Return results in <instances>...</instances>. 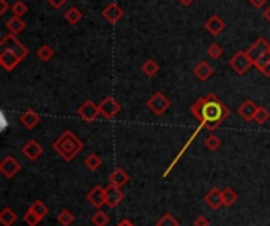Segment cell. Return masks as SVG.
<instances>
[{
    "mask_svg": "<svg viewBox=\"0 0 270 226\" xmlns=\"http://www.w3.org/2000/svg\"><path fill=\"white\" fill-rule=\"evenodd\" d=\"M191 114L199 121V123L206 125L208 130L218 128L220 125L231 116V109L221 102L215 94H208L199 98L191 106Z\"/></svg>",
    "mask_w": 270,
    "mask_h": 226,
    "instance_id": "1",
    "label": "cell"
},
{
    "mask_svg": "<svg viewBox=\"0 0 270 226\" xmlns=\"http://www.w3.org/2000/svg\"><path fill=\"white\" fill-rule=\"evenodd\" d=\"M52 147L65 162H71L74 157L83 152L84 143H83V139H79L71 130H66L54 141Z\"/></svg>",
    "mask_w": 270,
    "mask_h": 226,
    "instance_id": "2",
    "label": "cell"
},
{
    "mask_svg": "<svg viewBox=\"0 0 270 226\" xmlns=\"http://www.w3.org/2000/svg\"><path fill=\"white\" fill-rule=\"evenodd\" d=\"M0 51L15 52V54L21 57L22 61L27 56H29V49H27L25 46L16 38V35H13V33H10V35H5L2 38V41H0Z\"/></svg>",
    "mask_w": 270,
    "mask_h": 226,
    "instance_id": "3",
    "label": "cell"
},
{
    "mask_svg": "<svg viewBox=\"0 0 270 226\" xmlns=\"http://www.w3.org/2000/svg\"><path fill=\"white\" fill-rule=\"evenodd\" d=\"M169 106H171L169 98H167L165 94H161V92L153 94L150 98H148V102H147V108L150 109L152 114H155V116L165 114V112L169 109Z\"/></svg>",
    "mask_w": 270,
    "mask_h": 226,
    "instance_id": "4",
    "label": "cell"
},
{
    "mask_svg": "<svg viewBox=\"0 0 270 226\" xmlns=\"http://www.w3.org/2000/svg\"><path fill=\"white\" fill-rule=\"evenodd\" d=\"M98 108H100L101 117H104L106 121H112V119L120 112L119 102L114 97H111V95H107V97H104L103 100H101V103L98 104Z\"/></svg>",
    "mask_w": 270,
    "mask_h": 226,
    "instance_id": "5",
    "label": "cell"
},
{
    "mask_svg": "<svg viewBox=\"0 0 270 226\" xmlns=\"http://www.w3.org/2000/svg\"><path fill=\"white\" fill-rule=\"evenodd\" d=\"M229 65H231V68L237 73V75H245L249 70V66L253 65V62H251V59L248 57L247 51H239L231 57Z\"/></svg>",
    "mask_w": 270,
    "mask_h": 226,
    "instance_id": "6",
    "label": "cell"
},
{
    "mask_svg": "<svg viewBox=\"0 0 270 226\" xmlns=\"http://www.w3.org/2000/svg\"><path fill=\"white\" fill-rule=\"evenodd\" d=\"M269 52H270V43L267 41L266 38L256 40V41L247 49V54H248L249 59H251L253 63H254L256 61H259V59H261L262 56L269 54Z\"/></svg>",
    "mask_w": 270,
    "mask_h": 226,
    "instance_id": "7",
    "label": "cell"
},
{
    "mask_svg": "<svg viewBox=\"0 0 270 226\" xmlns=\"http://www.w3.org/2000/svg\"><path fill=\"white\" fill-rule=\"evenodd\" d=\"M78 116L85 122H93L95 119H98L100 114V108L92 102V100H87L78 108Z\"/></svg>",
    "mask_w": 270,
    "mask_h": 226,
    "instance_id": "8",
    "label": "cell"
},
{
    "mask_svg": "<svg viewBox=\"0 0 270 226\" xmlns=\"http://www.w3.org/2000/svg\"><path fill=\"white\" fill-rule=\"evenodd\" d=\"M19 171H21V164H19V162L11 155L5 157L2 160V163H0V172H2L6 179L15 177Z\"/></svg>",
    "mask_w": 270,
    "mask_h": 226,
    "instance_id": "9",
    "label": "cell"
},
{
    "mask_svg": "<svg viewBox=\"0 0 270 226\" xmlns=\"http://www.w3.org/2000/svg\"><path fill=\"white\" fill-rule=\"evenodd\" d=\"M87 201L97 209H101L103 205H106V187L95 185V187L87 193Z\"/></svg>",
    "mask_w": 270,
    "mask_h": 226,
    "instance_id": "10",
    "label": "cell"
},
{
    "mask_svg": "<svg viewBox=\"0 0 270 226\" xmlns=\"http://www.w3.org/2000/svg\"><path fill=\"white\" fill-rule=\"evenodd\" d=\"M124 191L120 190V187H116V185H107L106 187V205L109 209L117 207V205L124 201Z\"/></svg>",
    "mask_w": 270,
    "mask_h": 226,
    "instance_id": "11",
    "label": "cell"
},
{
    "mask_svg": "<svg viewBox=\"0 0 270 226\" xmlns=\"http://www.w3.org/2000/svg\"><path fill=\"white\" fill-rule=\"evenodd\" d=\"M22 155L27 158V160L35 162L43 155V145L37 143L35 139H30V141L25 143V145L22 147Z\"/></svg>",
    "mask_w": 270,
    "mask_h": 226,
    "instance_id": "12",
    "label": "cell"
},
{
    "mask_svg": "<svg viewBox=\"0 0 270 226\" xmlns=\"http://www.w3.org/2000/svg\"><path fill=\"white\" fill-rule=\"evenodd\" d=\"M21 61H22V59L19 56H16L15 52L0 51V65H2L6 71H13L19 63H21Z\"/></svg>",
    "mask_w": 270,
    "mask_h": 226,
    "instance_id": "13",
    "label": "cell"
},
{
    "mask_svg": "<svg viewBox=\"0 0 270 226\" xmlns=\"http://www.w3.org/2000/svg\"><path fill=\"white\" fill-rule=\"evenodd\" d=\"M40 121H42V117H40L38 112H35L33 109H25L21 116H19V122H21L22 127H25L27 130H33L35 127H38Z\"/></svg>",
    "mask_w": 270,
    "mask_h": 226,
    "instance_id": "14",
    "label": "cell"
},
{
    "mask_svg": "<svg viewBox=\"0 0 270 226\" xmlns=\"http://www.w3.org/2000/svg\"><path fill=\"white\" fill-rule=\"evenodd\" d=\"M258 109H259V106L256 104L254 102H251V100H245V102L239 106L237 111H239V114H240L242 119H244V121L251 122V121H254Z\"/></svg>",
    "mask_w": 270,
    "mask_h": 226,
    "instance_id": "15",
    "label": "cell"
},
{
    "mask_svg": "<svg viewBox=\"0 0 270 226\" xmlns=\"http://www.w3.org/2000/svg\"><path fill=\"white\" fill-rule=\"evenodd\" d=\"M124 10L120 8V6L117 3H109L106 6V8L103 10V18L106 19L107 22H111V24H116L119 22L120 19L124 18Z\"/></svg>",
    "mask_w": 270,
    "mask_h": 226,
    "instance_id": "16",
    "label": "cell"
},
{
    "mask_svg": "<svg viewBox=\"0 0 270 226\" xmlns=\"http://www.w3.org/2000/svg\"><path fill=\"white\" fill-rule=\"evenodd\" d=\"M202 127H206V125H202V123H199V127H198L196 130H194V131H193V135H191V136H190V139H188V141H187V143L184 144V147H182V149H180V152H179V154H177V157H175V158H174V162H172V163L169 164V168H167V169L165 171V174H163V177H167V174H169V172L172 171V168H174V166H175V164H177V162H179V160H180V158H182V155H184V154H185V152H187V149H188V147H190V145L193 144V141H194V139H196V136L199 135V131L202 130Z\"/></svg>",
    "mask_w": 270,
    "mask_h": 226,
    "instance_id": "17",
    "label": "cell"
},
{
    "mask_svg": "<svg viewBox=\"0 0 270 226\" xmlns=\"http://www.w3.org/2000/svg\"><path fill=\"white\" fill-rule=\"evenodd\" d=\"M204 203L210 207L212 210H218L223 205V195L220 188H212L208 193L204 196Z\"/></svg>",
    "mask_w": 270,
    "mask_h": 226,
    "instance_id": "18",
    "label": "cell"
},
{
    "mask_svg": "<svg viewBox=\"0 0 270 226\" xmlns=\"http://www.w3.org/2000/svg\"><path fill=\"white\" fill-rule=\"evenodd\" d=\"M206 29H207V32H210L212 35H220V33L225 30V27H226V24H225V21L220 18V16H217V15H213V16H210L206 21Z\"/></svg>",
    "mask_w": 270,
    "mask_h": 226,
    "instance_id": "19",
    "label": "cell"
},
{
    "mask_svg": "<svg viewBox=\"0 0 270 226\" xmlns=\"http://www.w3.org/2000/svg\"><path fill=\"white\" fill-rule=\"evenodd\" d=\"M193 75L196 76L199 81H207V79L213 75V68L206 61H202L193 68Z\"/></svg>",
    "mask_w": 270,
    "mask_h": 226,
    "instance_id": "20",
    "label": "cell"
},
{
    "mask_svg": "<svg viewBox=\"0 0 270 226\" xmlns=\"http://www.w3.org/2000/svg\"><path fill=\"white\" fill-rule=\"evenodd\" d=\"M128 181H130V176H128V172H125L122 168H116L109 174V184L116 185V187L122 188Z\"/></svg>",
    "mask_w": 270,
    "mask_h": 226,
    "instance_id": "21",
    "label": "cell"
},
{
    "mask_svg": "<svg viewBox=\"0 0 270 226\" xmlns=\"http://www.w3.org/2000/svg\"><path fill=\"white\" fill-rule=\"evenodd\" d=\"M5 27L10 30V33H13V35H18L19 32H22L24 27H25V22L22 21V18L19 16H13L10 18L8 21L5 22Z\"/></svg>",
    "mask_w": 270,
    "mask_h": 226,
    "instance_id": "22",
    "label": "cell"
},
{
    "mask_svg": "<svg viewBox=\"0 0 270 226\" xmlns=\"http://www.w3.org/2000/svg\"><path fill=\"white\" fill-rule=\"evenodd\" d=\"M16 222H18V215L13 209L5 207L0 212V223H2V226H13Z\"/></svg>",
    "mask_w": 270,
    "mask_h": 226,
    "instance_id": "23",
    "label": "cell"
},
{
    "mask_svg": "<svg viewBox=\"0 0 270 226\" xmlns=\"http://www.w3.org/2000/svg\"><path fill=\"white\" fill-rule=\"evenodd\" d=\"M253 65H254L256 68H258L264 76L270 78V52H269V54H266V56H262V57L259 59V61H256Z\"/></svg>",
    "mask_w": 270,
    "mask_h": 226,
    "instance_id": "24",
    "label": "cell"
},
{
    "mask_svg": "<svg viewBox=\"0 0 270 226\" xmlns=\"http://www.w3.org/2000/svg\"><path fill=\"white\" fill-rule=\"evenodd\" d=\"M221 195H223V205H226V207H231V205L237 201V193H235L234 188L231 187L223 188Z\"/></svg>",
    "mask_w": 270,
    "mask_h": 226,
    "instance_id": "25",
    "label": "cell"
},
{
    "mask_svg": "<svg viewBox=\"0 0 270 226\" xmlns=\"http://www.w3.org/2000/svg\"><path fill=\"white\" fill-rule=\"evenodd\" d=\"M65 19H66V22L76 25L81 19H83V13H81V10L76 8V6H71V8L65 11Z\"/></svg>",
    "mask_w": 270,
    "mask_h": 226,
    "instance_id": "26",
    "label": "cell"
},
{
    "mask_svg": "<svg viewBox=\"0 0 270 226\" xmlns=\"http://www.w3.org/2000/svg\"><path fill=\"white\" fill-rule=\"evenodd\" d=\"M158 71H160V65L155 62V61H152V59H148V61L144 62V65H143V73H144L145 76L153 78V76L158 75Z\"/></svg>",
    "mask_w": 270,
    "mask_h": 226,
    "instance_id": "27",
    "label": "cell"
},
{
    "mask_svg": "<svg viewBox=\"0 0 270 226\" xmlns=\"http://www.w3.org/2000/svg\"><path fill=\"white\" fill-rule=\"evenodd\" d=\"M107 223H109V215L101 209H98L95 214L92 215V225L93 226H106Z\"/></svg>",
    "mask_w": 270,
    "mask_h": 226,
    "instance_id": "28",
    "label": "cell"
},
{
    "mask_svg": "<svg viewBox=\"0 0 270 226\" xmlns=\"http://www.w3.org/2000/svg\"><path fill=\"white\" fill-rule=\"evenodd\" d=\"M30 210H33L35 212L37 215H40L42 218H44L46 215H48V212H49V209H48V205H46L42 199H37V201H33L32 204H30V207H29Z\"/></svg>",
    "mask_w": 270,
    "mask_h": 226,
    "instance_id": "29",
    "label": "cell"
},
{
    "mask_svg": "<svg viewBox=\"0 0 270 226\" xmlns=\"http://www.w3.org/2000/svg\"><path fill=\"white\" fill-rule=\"evenodd\" d=\"M57 222L59 225H62V226H70L73 222H74V215H73V212L68 210V209H63L62 212H59V215H57Z\"/></svg>",
    "mask_w": 270,
    "mask_h": 226,
    "instance_id": "30",
    "label": "cell"
},
{
    "mask_svg": "<svg viewBox=\"0 0 270 226\" xmlns=\"http://www.w3.org/2000/svg\"><path fill=\"white\" fill-rule=\"evenodd\" d=\"M84 163H85L87 169H89V171H97V169L100 168V166L103 164V162H101V158H100L97 154H90V155L84 160Z\"/></svg>",
    "mask_w": 270,
    "mask_h": 226,
    "instance_id": "31",
    "label": "cell"
},
{
    "mask_svg": "<svg viewBox=\"0 0 270 226\" xmlns=\"http://www.w3.org/2000/svg\"><path fill=\"white\" fill-rule=\"evenodd\" d=\"M37 57L40 59V61L48 62V61H51V59L54 57V51H52L51 46H48V44H43L42 48H40V49L37 51Z\"/></svg>",
    "mask_w": 270,
    "mask_h": 226,
    "instance_id": "32",
    "label": "cell"
},
{
    "mask_svg": "<svg viewBox=\"0 0 270 226\" xmlns=\"http://www.w3.org/2000/svg\"><path fill=\"white\" fill-rule=\"evenodd\" d=\"M22 220H24V223H25V225H29V226H38V225H40V222H42L43 218L40 217V215H37L33 210H30V209H29V210L25 212V215L22 217Z\"/></svg>",
    "mask_w": 270,
    "mask_h": 226,
    "instance_id": "33",
    "label": "cell"
},
{
    "mask_svg": "<svg viewBox=\"0 0 270 226\" xmlns=\"http://www.w3.org/2000/svg\"><path fill=\"white\" fill-rule=\"evenodd\" d=\"M11 11H13V15L15 16H19V18H22L27 11H29V6H27L22 0H18V2H15L11 5Z\"/></svg>",
    "mask_w": 270,
    "mask_h": 226,
    "instance_id": "34",
    "label": "cell"
},
{
    "mask_svg": "<svg viewBox=\"0 0 270 226\" xmlns=\"http://www.w3.org/2000/svg\"><path fill=\"white\" fill-rule=\"evenodd\" d=\"M204 144H206V147L208 150H213L215 152V150H218L221 147V139L218 136H215V135H210V136L206 138Z\"/></svg>",
    "mask_w": 270,
    "mask_h": 226,
    "instance_id": "35",
    "label": "cell"
},
{
    "mask_svg": "<svg viewBox=\"0 0 270 226\" xmlns=\"http://www.w3.org/2000/svg\"><path fill=\"white\" fill-rule=\"evenodd\" d=\"M155 226H179V222L175 220L171 214H165V215H161L158 218L157 223H155Z\"/></svg>",
    "mask_w": 270,
    "mask_h": 226,
    "instance_id": "36",
    "label": "cell"
},
{
    "mask_svg": "<svg viewBox=\"0 0 270 226\" xmlns=\"http://www.w3.org/2000/svg\"><path fill=\"white\" fill-rule=\"evenodd\" d=\"M207 54H208V57H212L213 61H217V59H220L223 56V48L218 43H212L210 46H208Z\"/></svg>",
    "mask_w": 270,
    "mask_h": 226,
    "instance_id": "37",
    "label": "cell"
},
{
    "mask_svg": "<svg viewBox=\"0 0 270 226\" xmlns=\"http://www.w3.org/2000/svg\"><path fill=\"white\" fill-rule=\"evenodd\" d=\"M269 117H270V112L266 109V108H262V106H259V109L258 112H256V117H254V122H258L259 125H264L267 121H269Z\"/></svg>",
    "mask_w": 270,
    "mask_h": 226,
    "instance_id": "38",
    "label": "cell"
},
{
    "mask_svg": "<svg viewBox=\"0 0 270 226\" xmlns=\"http://www.w3.org/2000/svg\"><path fill=\"white\" fill-rule=\"evenodd\" d=\"M193 226H210V220H208V218L204 217V215H199V217L194 218Z\"/></svg>",
    "mask_w": 270,
    "mask_h": 226,
    "instance_id": "39",
    "label": "cell"
},
{
    "mask_svg": "<svg viewBox=\"0 0 270 226\" xmlns=\"http://www.w3.org/2000/svg\"><path fill=\"white\" fill-rule=\"evenodd\" d=\"M46 2H48L52 8H56V10H59V8H62V6L68 2V0H46Z\"/></svg>",
    "mask_w": 270,
    "mask_h": 226,
    "instance_id": "40",
    "label": "cell"
},
{
    "mask_svg": "<svg viewBox=\"0 0 270 226\" xmlns=\"http://www.w3.org/2000/svg\"><path fill=\"white\" fill-rule=\"evenodd\" d=\"M249 3H251L254 8H258V10H261L262 6H266V3H267V0H249Z\"/></svg>",
    "mask_w": 270,
    "mask_h": 226,
    "instance_id": "41",
    "label": "cell"
},
{
    "mask_svg": "<svg viewBox=\"0 0 270 226\" xmlns=\"http://www.w3.org/2000/svg\"><path fill=\"white\" fill-rule=\"evenodd\" d=\"M8 8H11V6L6 3V0H0V15H5Z\"/></svg>",
    "mask_w": 270,
    "mask_h": 226,
    "instance_id": "42",
    "label": "cell"
},
{
    "mask_svg": "<svg viewBox=\"0 0 270 226\" xmlns=\"http://www.w3.org/2000/svg\"><path fill=\"white\" fill-rule=\"evenodd\" d=\"M117 226H134L128 218H124V220H120L119 223H117Z\"/></svg>",
    "mask_w": 270,
    "mask_h": 226,
    "instance_id": "43",
    "label": "cell"
},
{
    "mask_svg": "<svg viewBox=\"0 0 270 226\" xmlns=\"http://www.w3.org/2000/svg\"><path fill=\"white\" fill-rule=\"evenodd\" d=\"M262 16H264V19H266L267 22H270V5L266 8V11L262 13Z\"/></svg>",
    "mask_w": 270,
    "mask_h": 226,
    "instance_id": "44",
    "label": "cell"
},
{
    "mask_svg": "<svg viewBox=\"0 0 270 226\" xmlns=\"http://www.w3.org/2000/svg\"><path fill=\"white\" fill-rule=\"evenodd\" d=\"M179 2H180L182 5H185V6H190V5L194 2V0H179Z\"/></svg>",
    "mask_w": 270,
    "mask_h": 226,
    "instance_id": "45",
    "label": "cell"
}]
</instances>
